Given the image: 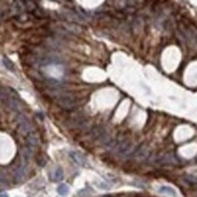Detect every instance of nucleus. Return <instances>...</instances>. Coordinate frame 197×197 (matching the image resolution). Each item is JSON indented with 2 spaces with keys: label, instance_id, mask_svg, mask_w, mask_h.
<instances>
[{
  "label": "nucleus",
  "instance_id": "2",
  "mask_svg": "<svg viewBox=\"0 0 197 197\" xmlns=\"http://www.w3.org/2000/svg\"><path fill=\"white\" fill-rule=\"evenodd\" d=\"M70 156H71V159L76 162L78 165H80V166H84L85 165V157L81 154H79V152H70Z\"/></svg>",
  "mask_w": 197,
  "mask_h": 197
},
{
  "label": "nucleus",
  "instance_id": "5",
  "mask_svg": "<svg viewBox=\"0 0 197 197\" xmlns=\"http://www.w3.org/2000/svg\"><path fill=\"white\" fill-rule=\"evenodd\" d=\"M3 62H4V64H5V67H6V68H9L10 70H13V65H12V63L10 62V60H9L8 58H4V59H3Z\"/></svg>",
  "mask_w": 197,
  "mask_h": 197
},
{
  "label": "nucleus",
  "instance_id": "3",
  "mask_svg": "<svg viewBox=\"0 0 197 197\" xmlns=\"http://www.w3.org/2000/svg\"><path fill=\"white\" fill-rule=\"evenodd\" d=\"M51 179H52L53 181H59V180H62V179H63V171H62L60 168H57L56 171L52 173Z\"/></svg>",
  "mask_w": 197,
  "mask_h": 197
},
{
  "label": "nucleus",
  "instance_id": "7",
  "mask_svg": "<svg viewBox=\"0 0 197 197\" xmlns=\"http://www.w3.org/2000/svg\"><path fill=\"white\" fill-rule=\"evenodd\" d=\"M0 197H9L8 194H0Z\"/></svg>",
  "mask_w": 197,
  "mask_h": 197
},
{
  "label": "nucleus",
  "instance_id": "4",
  "mask_svg": "<svg viewBox=\"0 0 197 197\" xmlns=\"http://www.w3.org/2000/svg\"><path fill=\"white\" fill-rule=\"evenodd\" d=\"M57 191L60 196H67L68 194H69V186H68L67 184H60L58 187H57Z\"/></svg>",
  "mask_w": 197,
  "mask_h": 197
},
{
  "label": "nucleus",
  "instance_id": "6",
  "mask_svg": "<svg viewBox=\"0 0 197 197\" xmlns=\"http://www.w3.org/2000/svg\"><path fill=\"white\" fill-rule=\"evenodd\" d=\"M28 141H29V144H30L32 146H35V145H36V139L34 138V137H29V138H28Z\"/></svg>",
  "mask_w": 197,
  "mask_h": 197
},
{
  "label": "nucleus",
  "instance_id": "1",
  "mask_svg": "<svg viewBox=\"0 0 197 197\" xmlns=\"http://www.w3.org/2000/svg\"><path fill=\"white\" fill-rule=\"evenodd\" d=\"M159 192H160V194H163V195H168V196H171V197H178V195H176V191H175L173 187H171V186H161V187L159 189Z\"/></svg>",
  "mask_w": 197,
  "mask_h": 197
}]
</instances>
